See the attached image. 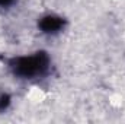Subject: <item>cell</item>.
<instances>
[{
    "instance_id": "obj_1",
    "label": "cell",
    "mask_w": 125,
    "mask_h": 124,
    "mask_svg": "<svg viewBox=\"0 0 125 124\" xmlns=\"http://www.w3.org/2000/svg\"><path fill=\"white\" fill-rule=\"evenodd\" d=\"M6 66L10 73L23 80L44 79L51 72V57L47 51L38 50L26 56H15L6 59Z\"/></svg>"
},
{
    "instance_id": "obj_2",
    "label": "cell",
    "mask_w": 125,
    "mask_h": 124,
    "mask_svg": "<svg viewBox=\"0 0 125 124\" xmlns=\"http://www.w3.org/2000/svg\"><path fill=\"white\" fill-rule=\"evenodd\" d=\"M65 25H67L65 18L55 15V13L44 15L38 21V29L45 35H57L65 28Z\"/></svg>"
},
{
    "instance_id": "obj_3",
    "label": "cell",
    "mask_w": 125,
    "mask_h": 124,
    "mask_svg": "<svg viewBox=\"0 0 125 124\" xmlns=\"http://www.w3.org/2000/svg\"><path fill=\"white\" fill-rule=\"evenodd\" d=\"M12 104V96L9 93H0V112H4Z\"/></svg>"
},
{
    "instance_id": "obj_4",
    "label": "cell",
    "mask_w": 125,
    "mask_h": 124,
    "mask_svg": "<svg viewBox=\"0 0 125 124\" xmlns=\"http://www.w3.org/2000/svg\"><path fill=\"white\" fill-rule=\"evenodd\" d=\"M15 3H16V0H0V7L7 9V7H12Z\"/></svg>"
}]
</instances>
